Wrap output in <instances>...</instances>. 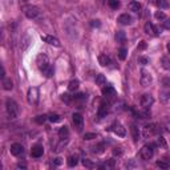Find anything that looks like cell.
<instances>
[{
	"instance_id": "obj_1",
	"label": "cell",
	"mask_w": 170,
	"mask_h": 170,
	"mask_svg": "<svg viewBox=\"0 0 170 170\" xmlns=\"http://www.w3.org/2000/svg\"><path fill=\"white\" fill-rule=\"evenodd\" d=\"M170 99V79L165 77L162 79V84H161V91H160V100L162 102H168Z\"/></svg>"
},
{
	"instance_id": "obj_2",
	"label": "cell",
	"mask_w": 170,
	"mask_h": 170,
	"mask_svg": "<svg viewBox=\"0 0 170 170\" xmlns=\"http://www.w3.org/2000/svg\"><path fill=\"white\" fill-rule=\"evenodd\" d=\"M6 110L10 116V118H16L19 116V105L16 104V101L12 99H7L6 101Z\"/></svg>"
},
{
	"instance_id": "obj_3",
	"label": "cell",
	"mask_w": 170,
	"mask_h": 170,
	"mask_svg": "<svg viewBox=\"0 0 170 170\" xmlns=\"http://www.w3.org/2000/svg\"><path fill=\"white\" fill-rule=\"evenodd\" d=\"M160 132V125L158 124H150V125H146V126L144 128V132L142 134L145 138H149V137L154 136V134H158Z\"/></svg>"
},
{
	"instance_id": "obj_4",
	"label": "cell",
	"mask_w": 170,
	"mask_h": 170,
	"mask_svg": "<svg viewBox=\"0 0 170 170\" xmlns=\"http://www.w3.org/2000/svg\"><path fill=\"white\" fill-rule=\"evenodd\" d=\"M36 64H37V67H39V69L40 71H44L45 68H48L51 65L49 64V59H48V56L45 53H40L37 56V59H36Z\"/></svg>"
},
{
	"instance_id": "obj_5",
	"label": "cell",
	"mask_w": 170,
	"mask_h": 170,
	"mask_svg": "<svg viewBox=\"0 0 170 170\" xmlns=\"http://www.w3.org/2000/svg\"><path fill=\"white\" fill-rule=\"evenodd\" d=\"M24 15H25L28 19H36L40 16V10L35 6H28L24 8Z\"/></svg>"
},
{
	"instance_id": "obj_6",
	"label": "cell",
	"mask_w": 170,
	"mask_h": 170,
	"mask_svg": "<svg viewBox=\"0 0 170 170\" xmlns=\"http://www.w3.org/2000/svg\"><path fill=\"white\" fill-rule=\"evenodd\" d=\"M153 154H154V150H153V145H145V146H142V149H141V152H140V156H141V158L145 160V161H148V160H150Z\"/></svg>"
},
{
	"instance_id": "obj_7",
	"label": "cell",
	"mask_w": 170,
	"mask_h": 170,
	"mask_svg": "<svg viewBox=\"0 0 170 170\" xmlns=\"http://www.w3.org/2000/svg\"><path fill=\"white\" fill-rule=\"evenodd\" d=\"M39 101V89L33 87L28 89V102L29 104H37Z\"/></svg>"
},
{
	"instance_id": "obj_8",
	"label": "cell",
	"mask_w": 170,
	"mask_h": 170,
	"mask_svg": "<svg viewBox=\"0 0 170 170\" xmlns=\"http://www.w3.org/2000/svg\"><path fill=\"white\" fill-rule=\"evenodd\" d=\"M140 83L142 87H149L152 84V75L149 73L146 69H142L141 71V79H140Z\"/></svg>"
},
{
	"instance_id": "obj_9",
	"label": "cell",
	"mask_w": 170,
	"mask_h": 170,
	"mask_svg": "<svg viewBox=\"0 0 170 170\" xmlns=\"http://www.w3.org/2000/svg\"><path fill=\"white\" fill-rule=\"evenodd\" d=\"M110 130L114 133V134L120 136V137H124L125 134H126V130H125V128L120 122H114V124H113L112 126H110Z\"/></svg>"
},
{
	"instance_id": "obj_10",
	"label": "cell",
	"mask_w": 170,
	"mask_h": 170,
	"mask_svg": "<svg viewBox=\"0 0 170 170\" xmlns=\"http://www.w3.org/2000/svg\"><path fill=\"white\" fill-rule=\"evenodd\" d=\"M153 102H154V99L150 95H144L141 97V106L144 109H149L153 105Z\"/></svg>"
},
{
	"instance_id": "obj_11",
	"label": "cell",
	"mask_w": 170,
	"mask_h": 170,
	"mask_svg": "<svg viewBox=\"0 0 170 170\" xmlns=\"http://www.w3.org/2000/svg\"><path fill=\"white\" fill-rule=\"evenodd\" d=\"M41 40H44L45 43L51 44V45H53V47H60V45H61V43L59 41V39H56L55 36H51V35H41Z\"/></svg>"
},
{
	"instance_id": "obj_12",
	"label": "cell",
	"mask_w": 170,
	"mask_h": 170,
	"mask_svg": "<svg viewBox=\"0 0 170 170\" xmlns=\"http://www.w3.org/2000/svg\"><path fill=\"white\" fill-rule=\"evenodd\" d=\"M72 121H73L75 126L79 129V130H81L83 126H84V118L83 116L80 114V113H75L73 116H72Z\"/></svg>"
},
{
	"instance_id": "obj_13",
	"label": "cell",
	"mask_w": 170,
	"mask_h": 170,
	"mask_svg": "<svg viewBox=\"0 0 170 170\" xmlns=\"http://www.w3.org/2000/svg\"><path fill=\"white\" fill-rule=\"evenodd\" d=\"M10 150H11V154L12 156L19 157V156H21L23 153H24V148L21 146V144H12Z\"/></svg>"
},
{
	"instance_id": "obj_14",
	"label": "cell",
	"mask_w": 170,
	"mask_h": 170,
	"mask_svg": "<svg viewBox=\"0 0 170 170\" xmlns=\"http://www.w3.org/2000/svg\"><path fill=\"white\" fill-rule=\"evenodd\" d=\"M144 29H145V32H146L148 35H152V36H158V29L153 25V24L150 23V21H148L146 24H145V27H144Z\"/></svg>"
},
{
	"instance_id": "obj_15",
	"label": "cell",
	"mask_w": 170,
	"mask_h": 170,
	"mask_svg": "<svg viewBox=\"0 0 170 170\" xmlns=\"http://www.w3.org/2000/svg\"><path fill=\"white\" fill-rule=\"evenodd\" d=\"M102 95L105 96V99H113L116 96V91L110 85H106V87L102 88Z\"/></svg>"
},
{
	"instance_id": "obj_16",
	"label": "cell",
	"mask_w": 170,
	"mask_h": 170,
	"mask_svg": "<svg viewBox=\"0 0 170 170\" xmlns=\"http://www.w3.org/2000/svg\"><path fill=\"white\" fill-rule=\"evenodd\" d=\"M117 21H118L121 25H129V24H132V17H130V15H128V14H122L118 16Z\"/></svg>"
},
{
	"instance_id": "obj_17",
	"label": "cell",
	"mask_w": 170,
	"mask_h": 170,
	"mask_svg": "<svg viewBox=\"0 0 170 170\" xmlns=\"http://www.w3.org/2000/svg\"><path fill=\"white\" fill-rule=\"evenodd\" d=\"M44 154V149L43 146H40V145H36V146L32 148V150H31V156L33 157V158H40Z\"/></svg>"
},
{
	"instance_id": "obj_18",
	"label": "cell",
	"mask_w": 170,
	"mask_h": 170,
	"mask_svg": "<svg viewBox=\"0 0 170 170\" xmlns=\"http://www.w3.org/2000/svg\"><path fill=\"white\" fill-rule=\"evenodd\" d=\"M109 109H110V106H109V102H102L100 105V108H99V117H101V118H102V117H105L108 114V112H109Z\"/></svg>"
},
{
	"instance_id": "obj_19",
	"label": "cell",
	"mask_w": 170,
	"mask_h": 170,
	"mask_svg": "<svg viewBox=\"0 0 170 170\" xmlns=\"http://www.w3.org/2000/svg\"><path fill=\"white\" fill-rule=\"evenodd\" d=\"M29 44H31V37L28 35H24L21 40H20V48H21V51H25L29 47Z\"/></svg>"
},
{
	"instance_id": "obj_20",
	"label": "cell",
	"mask_w": 170,
	"mask_h": 170,
	"mask_svg": "<svg viewBox=\"0 0 170 170\" xmlns=\"http://www.w3.org/2000/svg\"><path fill=\"white\" fill-rule=\"evenodd\" d=\"M99 63H100V65H102V67H108L109 64H110V59H109V56H106V55H100Z\"/></svg>"
},
{
	"instance_id": "obj_21",
	"label": "cell",
	"mask_w": 170,
	"mask_h": 170,
	"mask_svg": "<svg viewBox=\"0 0 170 170\" xmlns=\"http://www.w3.org/2000/svg\"><path fill=\"white\" fill-rule=\"evenodd\" d=\"M114 37H116V41L117 43L122 44V43H125V40H126V35H125V32H122V31H117Z\"/></svg>"
},
{
	"instance_id": "obj_22",
	"label": "cell",
	"mask_w": 170,
	"mask_h": 170,
	"mask_svg": "<svg viewBox=\"0 0 170 170\" xmlns=\"http://www.w3.org/2000/svg\"><path fill=\"white\" fill-rule=\"evenodd\" d=\"M3 89L4 91H12L14 88V83H12L11 79H3Z\"/></svg>"
},
{
	"instance_id": "obj_23",
	"label": "cell",
	"mask_w": 170,
	"mask_h": 170,
	"mask_svg": "<svg viewBox=\"0 0 170 170\" xmlns=\"http://www.w3.org/2000/svg\"><path fill=\"white\" fill-rule=\"evenodd\" d=\"M105 84H106V77H105L104 75L99 73L96 76V85H99V87H105Z\"/></svg>"
},
{
	"instance_id": "obj_24",
	"label": "cell",
	"mask_w": 170,
	"mask_h": 170,
	"mask_svg": "<svg viewBox=\"0 0 170 170\" xmlns=\"http://www.w3.org/2000/svg\"><path fill=\"white\" fill-rule=\"evenodd\" d=\"M130 132H132V136H133V138H134V141H138L140 140V136H141L138 128H137L136 125H132V126H130Z\"/></svg>"
},
{
	"instance_id": "obj_25",
	"label": "cell",
	"mask_w": 170,
	"mask_h": 170,
	"mask_svg": "<svg viewBox=\"0 0 170 170\" xmlns=\"http://www.w3.org/2000/svg\"><path fill=\"white\" fill-rule=\"evenodd\" d=\"M129 10L137 14V12H140V10H141V4L138 2H130L129 3Z\"/></svg>"
},
{
	"instance_id": "obj_26",
	"label": "cell",
	"mask_w": 170,
	"mask_h": 170,
	"mask_svg": "<svg viewBox=\"0 0 170 170\" xmlns=\"http://www.w3.org/2000/svg\"><path fill=\"white\" fill-rule=\"evenodd\" d=\"M79 80H72V81L69 83V85H68V91H71V92H75V91H77L79 89Z\"/></svg>"
},
{
	"instance_id": "obj_27",
	"label": "cell",
	"mask_w": 170,
	"mask_h": 170,
	"mask_svg": "<svg viewBox=\"0 0 170 170\" xmlns=\"http://www.w3.org/2000/svg\"><path fill=\"white\" fill-rule=\"evenodd\" d=\"M156 165H157L158 168H161V169H169V168H170V162H169V161H166V160H160V161H157Z\"/></svg>"
},
{
	"instance_id": "obj_28",
	"label": "cell",
	"mask_w": 170,
	"mask_h": 170,
	"mask_svg": "<svg viewBox=\"0 0 170 170\" xmlns=\"http://www.w3.org/2000/svg\"><path fill=\"white\" fill-rule=\"evenodd\" d=\"M59 136L61 137V138H68V137H69V130H68V128H67V126L60 128V130H59Z\"/></svg>"
},
{
	"instance_id": "obj_29",
	"label": "cell",
	"mask_w": 170,
	"mask_h": 170,
	"mask_svg": "<svg viewBox=\"0 0 170 170\" xmlns=\"http://www.w3.org/2000/svg\"><path fill=\"white\" fill-rule=\"evenodd\" d=\"M161 64H162L165 69H170V56H164L161 59Z\"/></svg>"
},
{
	"instance_id": "obj_30",
	"label": "cell",
	"mask_w": 170,
	"mask_h": 170,
	"mask_svg": "<svg viewBox=\"0 0 170 170\" xmlns=\"http://www.w3.org/2000/svg\"><path fill=\"white\" fill-rule=\"evenodd\" d=\"M77 164H79V157L77 156H71L69 158H68V165H69L71 168L76 166Z\"/></svg>"
},
{
	"instance_id": "obj_31",
	"label": "cell",
	"mask_w": 170,
	"mask_h": 170,
	"mask_svg": "<svg viewBox=\"0 0 170 170\" xmlns=\"http://www.w3.org/2000/svg\"><path fill=\"white\" fill-rule=\"evenodd\" d=\"M68 144V138H63L61 141H60V144L56 146V152H61L64 148H65V145Z\"/></svg>"
},
{
	"instance_id": "obj_32",
	"label": "cell",
	"mask_w": 170,
	"mask_h": 170,
	"mask_svg": "<svg viewBox=\"0 0 170 170\" xmlns=\"http://www.w3.org/2000/svg\"><path fill=\"white\" fill-rule=\"evenodd\" d=\"M83 165H84V166L87 168V169H93V168H96V165L93 164L91 160H88V158H84V160H83Z\"/></svg>"
},
{
	"instance_id": "obj_33",
	"label": "cell",
	"mask_w": 170,
	"mask_h": 170,
	"mask_svg": "<svg viewBox=\"0 0 170 170\" xmlns=\"http://www.w3.org/2000/svg\"><path fill=\"white\" fill-rule=\"evenodd\" d=\"M108 4H109V7H110L112 10H117V8H120V0H109Z\"/></svg>"
},
{
	"instance_id": "obj_34",
	"label": "cell",
	"mask_w": 170,
	"mask_h": 170,
	"mask_svg": "<svg viewBox=\"0 0 170 170\" xmlns=\"http://www.w3.org/2000/svg\"><path fill=\"white\" fill-rule=\"evenodd\" d=\"M43 73L47 76V77H52L53 76V73H55V71H53V68H52V65H49L48 68H45V69L43 71Z\"/></svg>"
},
{
	"instance_id": "obj_35",
	"label": "cell",
	"mask_w": 170,
	"mask_h": 170,
	"mask_svg": "<svg viewBox=\"0 0 170 170\" xmlns=\"http://www.w3.org/2000/svg\"><path fill=\"white\" fill-rule=\"evenodd\" d=\"M93 149H95V150H93L95 153H102L105 150V144L104 142H100L99 145H96V146L93 148Z\"/></svg>"
},
{
	"instance_id": "obj_36",
	"label": "cell",
	"mask_w": 170,
	"mask_h": 170,
	"mask_svg": "<svg viewBox=\"0 0 170 170\" xmlns=\"http://www.w3.org/2000/svg\"><path fill=\"white\" fill-rule=\"evenodd\" d=\"M126 55H128V51L125 49V48H121V49L118 51V57H120V60H125V59H126Z\"/></svg>"
},
{
	"instance_id": "obj_37",
	"label": "cell",
	"mask_w": 170,
	"mask_h": 170,
	"mask_svg": "<svg viewBox=\"0 0 170 170\" xmlns=\"http://www.w3.org/2000/svg\"><path fill=\"white\" fill-rule=\"evenodd\" d=\"M158 145H160V146L162 148V149H168V144H166V141H165V138H164L162 136L158 137Z\"/></svg>"
},
{
	"instance_id": "obj_38",
	"label": "cell",
	"mask_w": 170,
	"mask_h": 170,
	"mask_svg": "<svg viewBox=\"0 0 170 170\" xmlns=\"http://www.w3.org/2000/svg\"><path fill=\"white\" fill-rule=\"evenodd\" d=\"M48 120H49L51 122H59V121H61V117H60L59 114H51L49 117H48Z\"/></svg>"
},
{
	"instance_id": "obj_39",
	"label": "cell",
	"mask_w": 170,
	"mask_h": 170,
	"mask_svg": "<svg viewBox=\"0 0 170 170\" xmlns=\"http://www.w3.org/2000/svg\"><path fill=\"white\" fill-rule=\"evenodd\" d=\"M156 4H157V6H158L160 8H168V7H169V4H168L166 0H157Z\"/></svg>"
},
{
	"instance_id": "obj_40",
	"label": "cell",
	"mask_w": 170,
	"mask_h": 170,
	"mask_svg": "<svg viewBox=\"0 0 170 170\" xmlns=\"http://www.w3.org/2000/svg\"><path fill=\"white\" fill-rule=\"evenodd\" d=\"M156 17L158 20H165L166 19V15H165L162 11H158V12H156Z\"/></svg>"
},
{
	"instance_id": "obj_41",
	"label": "cell",
	"mask_w": 170,
	"mask_h": 170,
	"mask_svg": "<svg viewBox=\"0 0 170 170\" xmlns=\"http://www.w3.org/2000/svg\"><path fill=\"white\" fill-rule=\"evenodd\" d=\"M47 121V116H37L36 117V122L37 124H44Z\"/></svg>"
},
{
	"instance_id": "obj_42",
	"label": "cell",
	"mask_w": 170,
	"mask_h": 170,
	"mask_svg": "<svg viewBox=\"0 0 170 170\" xmlns=\"http://www.w3.org/2000/svg\"><path fill=\"white\" fill-rule=\"evenodd\" d=\"M93 138H97V134H95V133H87L84 136V140H93Z\"/></svg>"
},
{
	"instance_id": "obj_43",
	"label": "cell",
	"mask_w": 170,
	"mask_h": 170,
	"mask_svg": "<svg viewBox=\"0 0 170 170\" xmlns=\"http://www.w3.org/2000/svg\"><path fill=\"white\" fill-rule=\"evenodd\" d=\"M61 100L64 101V102L69 104V102H71V96H69V95H67V93H64V95L61 96Z\"/></svg>"
},
{
	"instance_id": "obj_44",
	"label": "cell",
	"mask_w": 170,
	"mask_h": 170,
	"mask_svg": "<svg viewBox=\"0 0 170 170\" xmlns=\"http://www.w3.org/2000/svg\"><path fill=\"white\" fill-rule=\"evenodd\" d=\"M91 25L93 28H100L101 27V23H100V20H92L91 21Z\"/></svg>"
},
{
	"instance_id": "obj_45",
	"label": "cell",
	"mask_w": 170,
	"mask_h": 170,
	"mask_svg": "<svg viewBox=\"0 0 170 170\" xmlns=\"http://www.w3.org/2000/svg\"><path fill=\"white\" fill-rule=\"evenodd\" d=\"M75 100H87V95L85 93H79L77 96H75Z\"/></svg>"
},
{
	"instance_id": "obj_46",
	"label": "cell",
	"mask_w": 170,
	"mask_h": 170,
	"mask_svg": "<svg viewBox=\"0 0 170 170\" xmlns=\"http://www.w3.org/2000/svg\"><path fill=\"white\" fill-rule=\"evenodd\" d=\"M113 154H114V156H121V154H122V149H121V148H114V149H113Z\"/></svg>"
},
{
	"instance_id": "obj_47",
	"label": "cell",
	"mask_w": 170,
	"mask_h": 170,
	"mask_svg": "<svg viewBox=\"0 0 170 170\" xmlns=\"http://www.w3.org/2000/svg\"><path fill=\"white\" fill-rule=\"evenodd\" d=\"M138 63L142 64V65H146V64H149V59H146V57H140L138 59Z\"/></svg>"
},
{
	"instance_id": "obj_48",
	"label": "cell",
	"mask_w": 170,
	"mask_h": 170,
	"mask_svg": "<svg viewBox=\"0 0 170 170\" xmlns=\"http://www.w3.org/2000/svg\"><path fill=\"white\" fill-rule=\"evenodd\" d=\"M164 28H165V29H170V20L165 19V21H164Z\"/></svg>"
},
{
	"instance_id": "obj_49",
	"label": "cell",
	"mask_w": 170,
	"mask_h": 170,
	"mask_svg": "<svg viewBox=\"0 0 170 170\" xmlns=\"http://www.w3.org/2000/svg\"><path fill=\"white\" fill-rule=\"evenodd\" d=\"M145 48H146V43H145V41H141V44L138 45V49L142 51V49H145Z\"/></svg>"
},
{
	"instance_id": "obj_50",
	"label": "cell",
	"mask_w": 170,
	"mask_h": 170,
	"mask_svg": "<svg viewBox=\"0 0 170 170\" xmlns=\"http://www.w3.org/2000/svg\"><path fill=\"white\" fill-rule=\"evenodd\" d=\"M61 164H63L61 158H56V160H55V165H57V166H59V165H61Z\"/></svg>"
},
{
	"instance_id": "obj_51",
	"label": "cell",
	"mask_w": 170,
	"mask_h": 170,
	"mask_svg": "<svg viewBox=\"0 0 170 170\" xmlns=\"http://www.w3.org/2000/svg\"><path fill=\"white\" fill-rule=\"evenodd\" d=\"M165 128H166L168 132H170V122H166V124H165Z\"/></svg>"
},
{
	"instance_id": "obj_52",
	"label": "cell",
	"mask_w": 170,
	"mask_h": 170,
	"mask_svg": "<svg viewBox=\"0 0 170 170\" xmlns=\"http://www.w3.org/2000/svg\"><path fill=\"white\" fill-rule=\"evenodd\" d=\"M67 2H68V3H79L80 0H67Z\"/></svg>"
},
{
	"instance_id": "obj_53",
	"label": "cell",
	"mask_w": 170,
	"mask_h": 170,
	"mask_svg": "<svg viewBox=\"0 0 170 170\" xmlns=\"http://www.w3.org/2000/svg\"><path fill=\"white\" fill-rule=\"evenodd\" d=\"M166 48H168V52H169V55H170V43H169L168 45H166Z\"/></svg>"
},
{
	"instance_id": "obj_54",
	"label": "cell",
	"mask_w": 170,
	"mask_h": 170,
	"mask_svg": "<svg viewBox=\"0 0 170 170\" xmlns=\"http://www.w3.org/2000/svg\"><path fill=\"white\" fill-rule=\"evenodd\" d=\"M20 2H21V3H27L28 0H20Z\"/></svg>"
}]
</instances>
